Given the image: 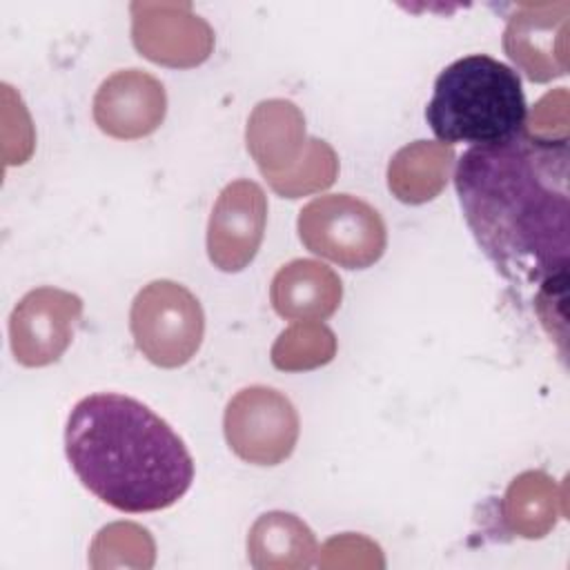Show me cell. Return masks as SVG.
<instances>
[{"mask_svg":"<svg viewBox=\"0 0 570 570\" xmlns=\"http://www.w3.org/2000/svg\"><path fill=\"white\" fill-rule=\"evenodd\" d=\"M336 347V334L321 321H294L274 341L269 358L276 370L305 372L327 365Z\"/></svg>","mask_w":570,"mask_h":570,"instance_id":"obj_17","label":"cell"},{"mask_svg":"<svg viewBox=\"0 0 570 570\" xmlns=\"http://www.w3.org/2000/svg\"><path fill=\"white\" fill-rule=\"evenodd\" d=\"M570 2H521L508 18L503 49L532 82L568 73Z\"/></svg>","mask_w":570,"mask_h":570,"instance_id":"obj_10","label":"cell"},{"mask_svg":"<svg viewBox=\"0 0 570 570\" xmlns=\"http://www.w3.org/2000/svg\"><path fill=\"white\" fill-rule=\"evenodd\" d=\"M245 140L267 185L292 174L309 147L303 111L283 98L261 100L252 109Z\"/></svg>","mask_w":570,"mask_h":570,"instance_id":"obj_12","label":"cell"},{"mask_svg":"<svg viewBox=\"0 0 570 570\" xmlns=\"http://www.w3.org/2000/svg\"><path fill=\"white\" fill-rule=\"evenodd\" d=\"M131 40L147 60L174 69L203 65L214 49V29L191 2H131Z\"/></svg>","mask_w":570,"mask_h":570,"instance_id":"obj_7","label":"cell"},{"mask_svg":"<svg viewBox=\"0 0 570 570\" xmlns=\"http://www.w3.org/2000/svg\"><path fill=\"white\" fill-rule=\"evenodd\" d=\"M318 546L309 525L292 512L261 514L247 534V557L258 570L314 566Z\"/></svg>","mask_w":570,"mask_h":570,"instance_id":"obj_14","label":"cell"},{"mask_svg":"<svg viewBox=\"0 0 570 570\" xmlns=\"http://www.w3.org/2000/svg\"><path fill=\"white\" fill-rule=\"evenodd\" d=\"M338 176V156L321 138L309 136V147L305 158L298 163V167L283 176L281 180L272 183L269 187L283 196V198H301L321 189H327Z\"/></svg>","mask_w":570,"mask_h":570,"instance_id":"obj_18","label":"cell"},{"mask_svg":"<svg viewBox=\"0 0 570 570\" xmlns=\"http://www.w3.org/2000/svg\"><path fill=\"white\" fill-rule=\"evenodd\" d=\"M65 452L80 483L120 512L165 510L194 481V459L169 423L116 392L89 394L73 405Z\"/></svg>","mask_w":570,"mask_h":570,"instance_id":"obj_2","label":"cell"},{"mask_svg":"<svg viewBox=\"0 0 570 570\" xmlns=\"http://www.w3.org/2000/svg\"><path fill=\"white\" fill-rule=\"evenodd\" d=\"M568 140L519 134L456 160L465 223L497 272L528 287L566 285L570 258Z\"/></svg>","mask_w":570,"mask_h":570,"instance_id":"obj_1","label":"cell"},{"mask_svg":"<svg viewBox=\"0 0 570 570\" xmlns=\"http://www.w3.org/2000/svg\"><path fill=\"white\" fill-rule=\"evenodd\" d=\"M267 196L249 178L232 180L218 194L207 223V256L220 272L245 269L265 236Z\"/></svg>","mask_w":570,"mask_h":570,"instance_id":"obj_9","label":"cell"},{"mask_svg":"<svg viewBox=\"0 0 570 570\" xmlns=\"http://www.w3.org/2000/svg\"><path fill=\"white\" fill-rule=\"evenodd\" d=\"M528 105L519 73L485 53L450 62L434 80L425 120L439 142L490 145L519 134Z\"/></svg>","mask_w":570,"mask_h":570,"instance_id":"obj_3","label":"cell"},{"mask_svg":"<svg viewBox=\"0 0 570 570\" xmlns=\"http://www.w3.org/2000/svg\"><path fill=\"white\" fill-rule=\"evenodd\" d=\"M82 316V298L58 287L27 292L9 316V343L24 367L56 363L73 341V327Z\"/></svg>","mask_w":570,"mask_h":570,"instance_id":"obj_8","label":"cell"},{"mask_svg":"<svg viewBox=\"0 0 570 570\" xmlns=\"http://www.w3.org/2000/svg\"><path fill=\"white\" fill-rule=\"evenodd\" d=\"M129 330L149 363L174 370L196 356L205 336V312L185 285L158 278L131 301Z\"/></svg>","mask_w":570,"mask_h":570,"instance_id":"obj_4","label":"cell"},{"mask_svg":"<svg viewBox=\"0 0 570 570\" xmlns=\"http://www.w3.org/2000/svg\"><path fill=\"white\" fill-rule=\"evenodd\" d=\"M229 450L252 465H278L296 448L301 421L294 403L267 385L238 390L223 414Z\"/></svg>","mask_w":570,"mask_h":570,"instance_id":"obj_6","label":"cell"},{"mask_svg":"<svg viewBox=\"0 0 570 570\" xmlns=\"http://www.w3.org/2000/svg\"><path fill=\"white\" fill-rule=\"evenodd\" d=\"M298 238L316 256L345 269H365L381 261L387 229L381 214L352 194H325L298 212Z\"/></svg>","mask_w":570,"mask_h":570,"instance_id":"obj_5","label":"cell"},{"mask_svg":"<svg viewBox=\"0 0 570 570\" xmlns=\"http://www.w3.org/2000/svg\"><path fill=\"white\" fill-rule=\"evenodd\" d=\"M454 147L434 140H414L401 147L387 165V187L405 205L436 198L450 178Z\"/></svg>","mask_w":570,"mask_h":570,"instance_id":"obj_15","label":"cell"},{"mask_svg":"<svg viewBox=\"0 0 570 570\" xmlns=\"http://www.w3.org/2000/svg\"><path fill=\"white\" fill-rule=\"evenodd\" d=\"M343 298L338 274L321 261L294 258L283 265L269 285V301L278 316L287 321L330 318Z\"/></svg>","mask_w":570,"mask_h":570,"instance_id":"obj_13","label":"cell"},{"mask_svg":"<svg viewBox=\"0 0 570 570\" xmlns=\"http://www.w3.org/2000/svg\"><path fill=\"white\" fill-rule=\"evenodd\" d=\"M561 501L563 494L552 476L546 472H523L505 490V525L523 539H541L563 514Z\"/></svg>","mask_w":570,"mask_h":570,"instance_id":"obj_16","label":"cell"},{"mask_svg":"<svg viewBox=\"0 0 570 570\" xmlns=\"http://www.w3.org/2000/svg\"><path fill=\"white\" fill-rule=\"evenodd\" d=\"M94 122L118 140L154 134L167 114V94L158 78L142 69H120L105 78L94 96Z\"/></svg>","mask_w":570,"mask_h":570,"instance_id":"obj_11","label":"cell"}]
</instances>
